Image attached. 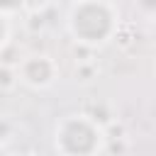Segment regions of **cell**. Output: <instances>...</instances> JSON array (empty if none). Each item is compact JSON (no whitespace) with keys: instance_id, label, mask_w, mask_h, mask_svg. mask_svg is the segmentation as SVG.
<instances>
[{"instance_id":"1","label":"cell","mask_w":156,"mask_h":156,"mask_svg":"<svg viewBox=\"0 0 156 156\" xmlns=\"http://www.w3.org/2000/svg\"><path fill=\"white\" fill-rule=\"evenodd\" d=\"M66 27L78 46H105L119 32V7L105 0L73 2L66 15Z\"/></svg>"},{"instance_id":"2","label":"cell","mask_w":156,"mask_h":156,"mask_svg":"<svg viewBox=\"0 0 156 156\" xmlns=\"http://www.w3.org/2000/svg\"><path fill=\"white\" fill-rule=\"evenodd\" d=\"M107 132L90 115H63L54 127V151L58 156H98Z\"/></svg>"},{"instance_id":"3","label":"cell","mask_w":156,"mask_h":156,"mask_svg":"<svg viewBox=\"0 0 156 156\" xmlns=\"http://www.w3.org/2000/svg\"><path fill=\"white\" fill-rule=\"evenodd\" d=\"M20 83L32 88V90H44L51 88L58 78V66L49 54H29L20 61L17 66Z\"/></svg>"},{"instance_id":"4","label":"cell","mask_w":156,"mask_h":156,"mask_svg":"<svg viewBox=\"0 0 156 156\" xmlns=\"http://www.w3.org/2000/svg\"><path fill=\"white\" fill-rule=\"evenodd\" d=\"M12 7H0V49H7L12 44Z\"/></svg>"},{"instance_id":"5","label":"cell","mask_w":156,"mask_h":156,"mask_svg":"<svg viewBox=\"0 0 156 156\" xmlns=\"http://www.w3.org/2000/svg\"><path fill=\"white\" fill-rule=\"evenodd\" d=\"M0 88L5 90V93H10L17 83H20V73H17V68H12V66H2L0 68Z\"/></svg>"},{"instance_id":"6","label":"cell","mask_w":156,"mask_h":156,"mask_svg":"<svg viewBox=\"0 0 156 156\" xmlns=\"http://www.w3.org/2000/svg\"><path fill=\"white\" fill-rule=\"evenodd\" d=\"M93 68H95V66H93L90 61H88V63H80V66L76 68V78L80 76V80H90V73H93Z\"/></svg>"},{"instance_id":"7","label":"cell","mask_w":156,"mask_h":156,"mask_svg":"<svg viewBox=\"0 0 156 156\" xmlns=\"http://www.w3.org/2000/svg\"><path fill=\"white\" fill-rule=\"evenodd\" d=\"M154 41H156V20H154Z\"/></svg>"}]
</instances>
